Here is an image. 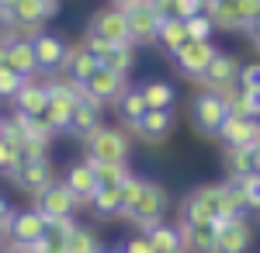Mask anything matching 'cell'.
<instances>
[{
  "label": "cell",
  "instance_id": "cell-1",
  "mask_svg": "<svg viewBox=\"0 0 260 253\" xmlns=\"http://www.w3.org/2000/svg\"><path fill=\"white\" fill-rule=\"evenodd\" d=\"M167 205H170V198H167V187H163L160 180H149V177H142V187L136 201L125 208V222H132L136 226V233H149L153 226H160L163 222V212H167Z\"/></svg>",
  "mask_w": 260,
  "mask_h": 253
},
{
  "label": "cell",
  "instance_id": "cell-9",
  "mask_svg": "<svg viewBox=\"0 0 260 253\" xmlns=\"http://www.w3.org/2000/svg\"><path fill=\"white\" fill-rule=\"evenodd\" d=\"M125 18H128V31H132V45H156V35H160L163 18L146 4V0H132L121 7Z\"/></svg>",
  "mask_w": 260,
  "mask_h": 253
},
{
  "label": "cell",
  "instance_id": "cell-6",
  "mask_svg": "<svg viewBox=\"0 0 260 253\" xmlns=\"http://www.w3.org/2000/svg\"><path fill=\"white\" fill-rule=\"evenodd\" d=\"M87 35L108 42V45H132L128 18H125V11L115 7V4H108V7H101V11L90 14V21H87Z\"/></svg>",
  "mask_w": 260,
  "mask_h": 253
},
{
  "label": "cell",
  "instance_id": "cell-44",
  "mask_svg": "<svg viewBox=\"0 0 260 253\" xmlns=\"http://www.w3.org/2000/svg\"><path fill=\"white\" fill-rule=\"evenodd\" d=\"M146 4H149L160 18H170V4H174V0H146Z\"/></svg>",
  "mask_w": 260,
  "mask_h": 253
},
{
  "label": "cell",
  "instance_id": "cell-3",
  "mask_svg": "<svg viewBox=\"0 0 260 253\" xmlns=\"http://www.w3.org/2000/svg\"><path fill=\"white\" fill-rule=\"evenodd\" d=\"M11 18H14V31L21 39H35L45 21L59 14V0H7Z\"/></svg>",
  "mask_w": 260,
  "mask_h": 253
},
{
  "label": "cell",
  "instance_id": "cell-8",
  "mask_svg": "<svg viewBox=\"0 0 260 253\" xmlns=\"http://www.w3.org/2000/svg\"><path fill=\"white\" fill-rule=\"evenodd\" d=\"M174 129H177L174 108H149L128 132H132L136 139H142L146 146H160V142H167V139L174 136Z\"/></svg>",
  "mask_w": 260,
  "mask_h": 253
},
{
  "label": "cell",
  "instance_id": "cell-12",
  "mask_svg": "<svg viewBox=\"0 0 260 253\" xmlns=\"http://www.w3.org/2000/svg\"><path fill=\"white\" fill-rule=\"evenodd\" d=\"M125 87H128V77H121V73L108 70V66H98V70L87 77V83H83L87 98H94L98 104H115Z\"/></svg>",
  "mask_w": 260,
  "mask_h": 253
},
{
  "label": "cell",
  "instance_id": "cell-50",
  "mask_svg": "<svg viewBox=\"0 0 260 253\" xmlns=\"http://www.w3.org/2000/svg\"><path fill=\"white\" fill-rule=\"evenodd\" d=\"M0 62H4V45H0Z\"/></svg>",
  "mask_w": 260,
  "mask_h": 253
},
{
  "label": "cell",
  "instance_id": "cell-25",
  "mask_svg": "<svg viewBox=\"0 0 260 253\" xmlns=\"http://www.w3.org/2000/svg\"><path fill=\"white\" fill-rule=\"evenodd\" d=\"M115 108H118L121 125H125V129H132V125H136V121L149 111V108H146V101H142V90H139V87H125V90H121V98L115 101Z\"/></svg>",
  "mask_w": 260,
  "mask_h": 253
},
{
  "label": "cell",
  "instance_id": "cell-16",
  "mask_svg": "<svg viewBox=\"0 0 260 253\" xmlns=\"http://www.w3.org/2000/svg\"><path fill=\"white\" fill-rule=\"evenodd\" d=\"M49 229V218L31 205V208H21V212L11 215V229H7V239L14 243H39Z\"/></svg>",
  "mask_w": 260,
  "mask_h": 253
},
{
  "label": "cell",
  "instance_id": "cell-28",
  "mask_svg": "<svg viewBox=\"0 0 260 253\" xmlns=\"http://www.w3.org/2000/svg\"><path fill=\"white\" fill-rule=\"evenodd\" d=\"M187 42V28H184V21L180 18H163V24H160V35H156V45H160L167 56H174L180 45Z\"/></svg>",
  "mask_w": 260,
  "mask_h": 253
},
{
  "label": "cell",
  "instance_id": "cell-35",
  "mask_svg": "<svg viewBox=\"0 0 260 253\" xmlns=\"http://www.w3.org/2000/svg\"><path fill=\"white\" fill-rule=\"evenodd\" d=\"M18 167H21V149H14L11 142L0 139V177H11V180H14Z\"/></svg>",
  "mask_w": 260,
  "mask_h": 253
},
{
  "label": "cell",
  "instance_id": "cell-30",
  "mask_svg": "<svg viewBox=\"0 0 260 253\" xmlns=\"http://www.w3.org/2000/svg\"><path fill=\"white\" fill-rule=\"evenodd\" d=\"M146 236H149V243H153V250H156V253H174V250H184L177 222H160V226H153V229H149Z\"/></svg>",
  "mask_w": 260,
  "mask_h": 253
},
{
  "label": "cell",
  "instance_id": "cell-48",
  "mask_svg": "<svg viewBox=\"0 0 260 253\" xmlns=\"http://www.w3.org/2000/svg\"><path fill=\"white\" fill-rule=\"evenodd\" d=\"M111 4H115V7H125V4H132V0H111Z\"/></svg>",
  "mask_w": 260,
  "mask_h": 253
},
{
  "label": "cell",
  "instance_id": "cell-2",
  "mask_svg": "<svg viewBox=\"0 0 260 253\" xmlns=\"http://www.w3.org/2000/svg\"><path fill=\"white\" fill-rule=\"evenodd\" d=\"M132 156V139L125 129L115 125H98L90 136H83V160L94 163H128Z\"/></svg>",
  "mask_w": 260,
  "mask_h": 253
},
{
  "label": "cell",
  "instance_id": "cell-49",
  "mask_svg": "<svg viewBox=\"0 0 260 253\" xmlns=\"http://www.w3.org/2000/svg\"><path fill=\"white\" fill-rule=\"evenodd\" d=\"M0 132H4V115H0Z\"/></svg>",
  "mask_w": 260,
  "mask_h": 253
},
{
  "label": "cell",
  "instance_id": "cell-43",
  "mask_svg": "<svg viewBox=\"0 0 260 253\" xmlns=\"http://www.w3.org/2000/svg\"><path fill=\"white\" fill-rule=\"evenodd\" d=\"M4 250L7 253H39V246H35V243H14V239H7Z\"/></svg>",
  "mask_w": 260,
  "mask_h": 253
},
{
  "label": "cell",
  "instance_id": "cell-11",
  "mask_svg": "<svg viewBox=\"0 0 260 253\" xmlns=\"http://www.w3.org/2000/svg\"><path fill=\"white\" fill-rule=\"evenodd\" d=\"M14 184H18L21 191H28L31 198L42 195L49 184H56V167H52V160H49V156H31V160L21 156V167H18V174H14Z\"/></svg>",
  "mask_w": 260,
  "mask_h": 253
},
{
  "label": "cell",
  "instance_id": "cell-10",
  "mask_svg": "<svg viewBox=\"0 0 260 253\" xmlns=\"http://www.w3.org/2000/svg\"><path fill=\"white\" fill-rule=\"evenodd\" d=\"M215 226H219L215 253H250V246H253V226H250V215L222 218V222H215Z\"/></svg>",
  "mask_w": 260,
  "mask_h": 253
},
{
  "label": "cell",
  "instance_id": "cell-18",
  "mask_svg": "<svg viewBox=\"0 0 260 253\" xmlns=\"http://www.w3.org/2000/svg\"><path fill=\"white\" fill-rule=\"evenodd\" d=\"M219 139L225 146H260V118L225 115L219 129Z\"/></svg>",
  "mask_w": 260,
  "mask_h": 253
},
{
  "label": "cell",
  "instance_id": "cell-51",
  "mask_svg": "<svg viewBox=\"0 0 260 253\" xmlns=\"http://www.w3.org/2000/svg\"><path fill=\"white\" fill-rule=\"evenodd\" d=\"M0 253H7V250H4V243H0Z\"/></svg>",
  "mask_w": 260,
  "mask_h": 253
},
{
  "label": "cell",
  "instance_id": "cell-39",
  "mask_svg": "<svg viewBox=\"0 0 260 253\" xmlns=\"http://www.w3.org/2000/svg\"><path fill=\"white\" fill-rule=\"evenodd\" d=\"M205 11V0H174L170 4V14L180 21H187V18H194V14H201Z\"/></svg>",
  "mask_w": 260,
  "mask_h": 253
},
{
  "label": "cell",
  "instance_id": "cell-40",
  "mask_svg": "<svg viewBox=\"0 0 260 253\" xmlns=\"http://www.w3.org/2000/svg\"><path fill=\"white\" fill-rule=\"evenodd\" d=\"M121 250H125V253H156L146 233H132L128 239H125V243H121Z\"/></svg>",
  "mask_w": 260,
  "mask_h": 253
},
{
  "label": "cell",
  "instance_id": "cell-45",
  "mask_svg": "<svg viewBox=\"0 0 260 253\" xmlns=\"http://www.w3.org/2000/svg\"><path fill=\"white\" fill-rule=\"evenodd\" d=\"M246 35L253 39V45H257V42H260V14H257V18H253V24L246 28Z\"/></svg>",
  "mask_w": 260,
  "mask_h": 253
},
{
  "label": "cell",
  "instance_id": "cell-7",
  "mask_svg": "<svg viewBox=\"0 0 260 253\" xmlns=\"http://www.w3.org/2000/svg\"><path fill=\"white\" fill-rule=\"evenodd\" d=\"M215 52H219V49H215L212 42H194V39H187V42L177 49V52L170 56V62H174V70H177L184 80H194V83H198L201 73L208 70V62L215 59Z\"/></svg>",
  "mask_w": 260,
  "mask_h": 253
},
{
  "label": "cell",
  "instance_id": "cell-21",
  "mask_svg": "<svg viewBox=\"0 0 260 253\" xmlns=\"http://www.w3.org/2000/svg\"><path fill=\"white\" fill-rule=\"evenodd\" d=\"M4 62H7L11 70H18L21 77H35V73H39V62H35L31 39H11V42H4Z\"/></svg>",
  "mask_w": 260,
  "mask_h": 253
},
{
  "label": "cell",
  "instance_id": "cell-38",
  "mask_svg": "<svg viewBox=\"0 0 260 253\" xmlns=\"http://www.w3.org/2000/svg\"><path fill=\"white\" fill-rule=\"evenodd\" d=\"M233 7H236V18H240L243 31L253 24V18L260 14V0H233Z\"/></svg>",
  "mask_w": 260,
  "mask_h": 253
},
{
  "label": "cell",
  "instance_id": "cell-20",
  "mask_svg": "<svg viewBox=\"0 0 260 253\" xmlns=\"http://www.w3.org/2000/svg\"><path fill=\"white\" fill-rule=\"evenodd\" d=\"M177 229H180V243H184L187 253H215V236H219L215 222H194V226L177 222Z\"/></svg>",
  "mask_w": 260,
  "mask_h": 253
},
{
  "label": "cell",
  "instance_id": "cell-37",
  "mask_svg": "<svg viewBox=\"0 0 260 253\" xmlns=\"http://www.w3.org/2000/svg\"><path fill=\"white\" fill-rule=\"evenodd\" d=\"M236 83H240L243 90H260V59L257 62H243Z\"/></svg>",
  "mask_w": 260,
  "mask_h": 253
},
{
  "label": "cell",
  "instance_id": "cell-41",
  "mask_svg": "<svg viewBox=\"0 0 260 253\" xmlns=\"http://www.w3.org/2000/svg\"><path fill=\"white\" fill-rule=\"evenodd\" d=\"M243 101H246L250 118H260V90H243Z\"/></svg>",
  "mask_w": 260,
  "mask_h": 253
},
{
  "label": "cell",
  "instance_id": "cell-15",
  "mask_svg": "<svg viewBox=\"0 0 260 253\" xmlns=\"http://www.w3.org/2000/svg\"><path fill=\"white\" fill-rule=\"evenodd\" d=\"M31 49H35V62H39V73H56L62 70V62H66V42L59 35H52V31H45L42 28L39 35L31 39Z\"/></svg>",
  "mask_w": 260,
  "mask_h": 253
},
{
  "label": "cell",
  "instance_id": "cell-19",
  "mask_svg": "<svg viewBox=\"0 0 260 253\" xmlns=\"http://www.w3.org/2000/svg\"><path fill=\"white\" fill-rule=\"evenodd\" d=\"M45 104H49V80L28 77L14 94V111H21V115H42Z\"/></svg>",
  "mask_w": 260,
  "mask_h": 253
},
{
  "label": "cell",
  "instance_id": "cell-24",
  "mask_svg": "<svg viewBox=\"0 0 260 253\" xmlns=\"http://www.w3.org/2000/svg\"><path fill=\"white\" fill-rule=\"evenodd\" d=\"M98 66H101V62L90 56V52H87L83 45H70V49H66V62H62V73H66L70 80H77V83H87V77H90V73H94Z\"/></svg>",
  "mask_w": 260,
  "mask_h": 253
},
{
  "label": "cell",
  "instance_id": "cell-54",
  "mask_svg": "<svg viewBox=\"0 0 260 253\" xmlns=\"http://www.w3.org/2000/svg\"><path fill=\"white\" fill-rule=\"evenodd\" d=\"M0 243H4V239H0Z\"/></svg>",
  "mask_w": 260,
  "mask_h": 253
},
{
  "label": "cell",
  "instance_id": "cell-22",
  "mask_svg": "<svg viewBox=\"0 0 260 253\" xmlns=\"http://www.w3.org/2000/svg\"><path fill=\"white\" fill-rule=\"evenodd\" d=\"M90 212L98 215V218H121L125 212V195H121V184H101L94 198H90V205H87Z\"/></svg>",
  "mask_w": 260,
  "mask_h": 253
},
{
  "label": "cell",
  "instance_id": "cell-14",
  "mask_svg": "<svg viewBox=\"0 0 260 253\" xmlns=\"http://www.w3.org/2000/svg\"><path fill=\"white\" fill-rule=\"evenodd\" d=\"M62 184L73 191L77 205L87 208V205H90V198H94V191H98L94 163H90V160H77V163H70V167H66V174H62Z\"/></svg>",
  "mask_w": 260,
  "mask_h": 253
},
{
  "label": "cell",
  "instance_id": "cell-52",
  "mask_svg": "<svg viewBox=\"0 0 260 253\" xmlns=\"http://www.w3.org/2000/svg\"><path fill=\"white\" fill-rule=\"evenodd\" d=\"M257 56H260V42H257Z\"/></svg>",
  "mask_w": 260,
  "mask_h": 253
},
{
  "label": "cell",
  "instance_id": "cell-31",
  "mask_svg": "<svg viewBox=\"0 0 260 253\" xmlns=\"http://www.w3.org/2000/svg\"><path fill=\"white\" fill-rule=\"evenodd\" d=\"M66 250H70V253H101V239H98L94 229L77 226L73 233L66 236Z\"/></svg>",
  "mask_w": 260,
  "mask_h": 253
},
{
  "label": "cell",
  "instance_id": "cell-29",
  "mask_svg": "<svg viewBox=\"0 0 260 253\" xmlns=\"http://www.w3.org/2000/svg\"><path fill=\"white\" fill-rule=\"evenodd\" d=\"M101 66L115 70L121 77H128L136 70V45H108L104 56H101Z\"/></svg>",
  "mask_w": 260,
  "mask_h": 253
},
{
  "label": "cell",
  "instance_id": "cell-17",
  "mask_svg": "<svg viewBox=\"0 0 260 253\" xmlns=\"http://www.w3.org/2000/svg\"><path fill=\"white\" fill-rule=\"evenodd\" d=\"M240 56H233V52H215V59L208 62V70L201 73V87L205 90H219V87H225V83H236V77H240Z\"/></svg>",
  "mask_w": 260,
  "mask_h": 253
},
{
  "label": "cell",
  "instance_id": "cell-42",
  "mask_svg": "<svg viewBox=\"0 0 260 253\" xmlns=\"http://www.w3.org/2000/svg\"><path fill=\"white\" fill-rule=\"evenodd\" d=\"M11 205H7V198H0V239L7 236V229H11Z\"/></svg>",
  "mask_w": 260,
  "mask_h": 253
},
{
  "label": "cell",
  "instance_id": "cell-32",
  "mask_svg": "<svg viewBox=\"0 0 260 253\" xmlns=\"http://www.w3.org/2000/svg\"><path fill=\"white\" fill-rule=\"evenodd\" d=\"M94 174H98V187L101 184H125L132 177V167L128 163H94Z\"/></svg>",
  "mask_w": 260,
  "mask_h": 253
},
{
  "label": "cell",
  "instance_id": "cell-4",
  "mask_svg": "<svg viewBox=\"0 0 260 253\" xmlns=\"http://www.w3.org/2000/svg\"><path fill=\"white\" fill-rule=\"evenodd\" d=\"M222 218V205H219V184H201L191 187L184 201H180L177 222L184 226H194V222H219Z\"/></svg>",
  "mask_w": 260,
  "mask_h": 253
},
{
  "label": "cell",
  "instance_id": "cell-47",
  "mask_svg": "<svg viewBox=\"0 0 260 253\" xmlns=\"http://www.w3.org/2000/svg\"><path fill=\"white\" fill-rule=\"evenodd\" d=\"M101 253H125L121 246H101Z\"/></svg>",
  "mask_w": 260,
  "mask_h": 253
},
{
  "label": "cell",
  "instance_id": "cell-26",
  "mask_svg": "<svg viewBox=\"0 0 260 253\" xmlns=\"http://www.w3.org/2000/svg\"><path fill=\"white\" fill-rule=\"evenodd\" d=\"M139 90L146 108H174V101H177V90H174L170 80H146Z\"/></svg>",
  "mask_w": 260,
  "mask_h": 253
},
{
  "label": "cell",
  "instance_id": "cell-34",
  "mask_svg": "<svg viewBox=\"0 0 260 253\" xmlns=\"http://www.w3.org/2000/svg\"><path fill=\"white\" fill-rule=\"evenodd\" d=\"M184 28H187V39H194V42H212V35H215V24H212L208 14H194V18H187V21H184Z\"/></svg>",
  "mask_w": 260,
  "mask_h": 253
},
{
  "label": "cell",
  "instance_id": "cell-5",
  "mask_svg": "<svg viewBox=\"0 0 260 253\" xmlns=\"http://www.w3.org/2000/svg\"><path fill=\"white\" fill-rule=\"evenodd\" d=\"M187 115H191V129L205 139H219V129L222 121H225V104L215 90H205L201 87L198 94L191 98V108H187Z\"/></svg>",
  "mask_w": 260,
  "mask_h": 253
},
{
  "label": "cell",
  "instance_id": "cell-33",
  "mask_svg": "<svg viewBox=\"0 0 260 253\" xmlns=\"http://www.w3.org/2000/svg\"><path fill=\"white\" fill-rule=\"evenodd\" d=\"M28 77H21L18 70H11L7 62H0V101H14V94L21 90V83Z\"/></svg>",
  "mask_w": 260,
  "mask_h": 253
},
{
  "label": "cell",
  "instance_id": "cell-23",
  "mask_svg": "<svg viewBox=\"0 0 260 253\" xmlns=\"http://www.w3.org/2000/svg\"><path fill=\"white\" fill-rule=\"evenodd\" d=\"M101 108L104 104H98L94 98H87V90H83V98L77 101V108H73V121H70V136H90L94 129L101 125Z\"/></svg>",
  "mask_w": 260,
  "mask_h": 253
},
{
  "label": "cell",
  "instance_id": "cell-13",
  "mask_svg": "<svg viewBox=\"0 0 260 253\" xmlns=\"http://www.w3.org/2000/svg\"><path fill=\"white\" fill-rule=\"evenodd\" d=\"M35 208L52 222V218H62V215H73L80 205H77L73 191H70L62 180H56V184H49L42 195H35Z\"/></svg>",
  "mask_w": 260,
  "mask_h": 253
},
{
  "label": "cell",
  "instance_id": "cell-27",
  "mask_svg": "<svg viewBox=\"0 0 260 253\" xmlns=\"http://www.w3.org/2000/svg\"><path fill=\"white\" fill-rule=\"evenodd\" d=\"M225 174L229 180L253 174V146H225Z\"/></svg>",
  "mask_w": 260,
  "mask_h": 253
},
{
  "label": "cell",
  "instance_id": "cell-53",
  "mask_svg": "<svg viewBox=\"0 0 260 253\" xmlns=\"http://www.w3.org/2000/svg\"><path fill=\"white\" fill-rule=\"evenodd\" d=\"M174 253H187V250H174Z\"/></svg>",
  "mask_w": 260,
  "mask_h": 253
},
{
  "label": "cell",
  "instance_id": "cell-36",
  "mask_svg": "<svg viewBox=\"0 0 260 253\" xmlns=\"http://www.w3.org/2000/svg\"><path fill=\"white\" fill-rule=\"evenodd\" d=\"M236 184H240L243 198H246V208H250V212H260V174H246V177H240Z\"/></svg>",
  "mask_w": 260,
  "mask_h": 253
},
{
  "label": "cell",
  "instance_id": "cell-46",
  "mask_svg": "<svg viewBox=\"0 0 260 253\" xmlns=\"http://www.w3.org/2000/svg\"><path fill=\"white\" fill-rule=\"evenodd\" d=\"M253 174H260V146H253Z\"/></svg>",
  "mask_w": 260,
  "mask_h": 253
}]
</instances>
